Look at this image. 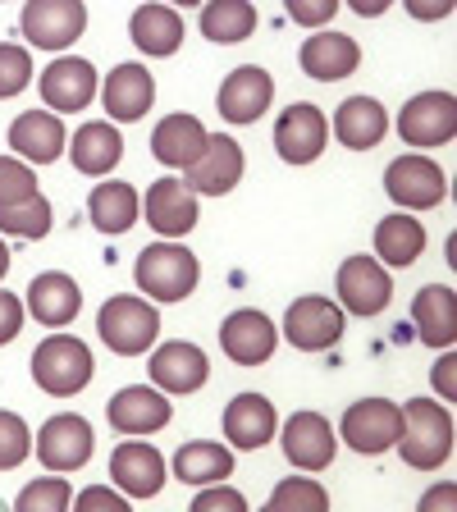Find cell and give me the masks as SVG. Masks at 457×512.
I'll use <instances>...</instances> for the list:
<instances>
[{"mask_svg": "<svg viewBox=\"0 0 457 512\" xmlns=\"http://www.w3.org/2000/svg\"><path fill=\"white\" fill-rule=\"evenodd\" d=\"M147 375L156 384L160 394H197L206 380H211V362H206V352L188 339H170L165 348L151 352L147 362Z\"/></svg>", "mask_w": 457, "mask_h": 512, "instance_id": "cell-13", "label": "cell"}, {"mask_svg": "<svg viewBox=\"0 0 457 512\" xmlns=\"http://www.w3.org/2000/svg\"><path fill=\"white\" fill-rule=\"evenodd\" d=\"M375 252L384 266H412L416 256L426 252V224L412 215H384L375 224Z\"/></svg>", "mask_w": 457, "mask_h": 512, "instance_id": "cell-34", "label": "cell"}, {"mask_svg": "<svg viewBox=\"0 0 457 512\" xmlns=\"http://www.w3.org/2000/svg\"><path fill=\"white\" fill-rule=\"evenodd\" d=\"M279 334L298 352H325V348H334L343 334V311H339V302L311 293V298H298L284 311V330Z\"/></svg>", "mask_w": 457, "mask_h": 512, "instance_id": "cell-12", "label": "cell"}, {"mask_svg": "<svg viewBox=\"0 0 457 512\" xmlns=\"http://www.w3.org/2000/svg\"><path fill=\"white\" fill-rule=\"evenodd\" d=\"M32 83V55L19 42H0V101L19 96Z\"/></svg>", "mask_w": 457, "mask_h": 512, "instance_id": "cell-39", "label": "cell"}, {"mask_svg": "<svg viewBox=\"0 0 457 512\" xmlns=\"http://www.w3.org/2000/svg\"><path fill=\"white\" fill-rule=\"evenodd\" d=\"M133 46H138L142 55H174L183 46V19L179 10H170V5H138L133 10Z\"/></svg>", "mask_w": 457, "mask_h": 512, "instance_id": "cell-32", "label": "cell"}, {"mask_svg": "<svg viewBox=\"0 0 457 512\" xmlns=\"http://www.w3.org/2000/svg\"><path fill=\"white\" fill-rule=\"evenodd\" d=\"M412 320H416L421 343L448 348L457 339V293L448 284H426L412 302Z\"/></svg>", "mask_w": 457, "mask_h": 512, "instance_id": "cell-29", "label": "cell"}, {"mask_svg": "<svg viewBox=\"0 0 457 512\" xmlns=\"http://www.w3.org/2000/svg\"><path fill=\"white\" fill-rule=\"evenodd\" d=\"M430 380H435V394L444 398V403H457V352H444V357H439Z\"/></svg>", "mask_w": 457, "mask_h": 512, "instance_id": "cell-47", "label": "cell"}, {"mask_svg": "<svg viewBox=\"0 0 457 512\" xmlns=\"http://www.w3.org/2000/svg\"><path fill=\"white\" fill-rule=\"evenodd\" d=\"M330 142V124H325V110L311 106V101H298L288 106L275 124V151L288 165H311V160L325 151Z\"/></svg>", "mask_w": 457, "mask_h": 512, "instance_id": "cell-14", "label": "cell"}, {"mask_svg": "<svg viewBox=\"0 0 457 512\" xmlns=\"http://www.w3.org/2000/svg\"><path fill=\"white\" fill-rule=\"evenodd\" d=\"M19 23L32 46L64 51V46H74L83 37L87 10H83V0H32V5H23Z\"/></svg>", "mask_w": 457, "mask_h": 512, "instance_id": "cell-8", "label": "cell"}, {"mask_svg": "<svg viewBox=\"0 0 457 512\" xmlns=\"http://www.w3.org/2000/svg\"><path fill=\"white\" fill-rule=\"evenodd\" d=\"M28 197H37V174L19 156H0V206L28 202Z\"/></svg>", "mask_w": 457, "mask_h": 512, "instance_id": "cell-41", "label": "cell"}, {"mask_svg": "<svg viewBox=\"0 0 457 512\" xmlns=\"http://www.w3.org/2000/svg\"><path fill=\"white\" fill-rule=\"evenodd\" d=\"M5 270H10V247L0 243V279H5Z\"/></svg>", "mask_w": 457, "mask_h": 512, "instance_id": "cell-50", "label": "cell"}, {"mask_svg": "<svg viewBox=\"0 0 457 512\" xmlns=\"http://www.w3.org/2000/svg\"><path fill=\"white\" fill-rule=\"evenodd\" d=\"M69 508H74V512H133L124 494L110 490V485H87V490L78 494Z\"/></svg>", "mask_w": 457, "mask_h": 512, "instance_id": "cell-43", "label": "cell"}, {"mask_svg": "<svg viewBox=\"0 0 457 512\" xmlns=\"http://www.w3.org/2000/svg\"><path fill=\"white\" fill-rule=\"evenodd\" d=\"M69 503H74L69 480L46 471L42 480H28V485L19 490V499H14V512H69Z\"/></svg>", "mask_w": 457, "mask_h": 512, "instance_id": "cell-38", "label": "cell"}, {"mask_svg": "<svg viewBox=\"0 0 457 512\" xmlns=\"http://www.w3.org/2000/svg\"><path fill=\"white\" fill-rule=\"evenodd\" d=\"M302 69H307V78H316V83H339V78H348L357 64H362V46L352 42L348 32H316V37H307L298 51Z\"/></svg>", "mask_w": 457, "mask_h": 512, "instance_id": "cell-24", "label": "cell"}, {"mask_svg": "<svg viewBox=\"0 0 457 512\" xmlns=\"http://www.w3.org/2000/svg\"><path fill=\"white\" fill-rule=\"evenodd\" d=\"M407 14H412V19H448L453 5H448V0H407Z\"/></svg>", "mask_w": 457, "mask_h": 512, "instance_id": "cell-48", "label": "cell"}, {"mask_svg": "<svg viewBox=\"0 0 457 512\" xmlns=\"http://www.w3.org/2000/svg\"><path fill=\"white\" fill-rule=\"evenodd\" d=\"M206 151V128L197 115H165L151 133V156L174 170H192L197 156Z\"/></svg>", "mask_w": 457, "mask_h": 512, "instance_id": "cell-27", "label": "cell"}, {"mask_svg": "<svg viewBox=\"0 0 457 512\" xmlns=\"http://www.w3.org/2000/svg\"><path fill=\"white\" fill-rule=\"evenodd\" d=\"M10 147L19 151V160L51 165L55 156H64L69 133H64L60 115H51V110H23V115L10 124Z\"/></svg>", "mask_w": 457, "mask_h": 512, "instance_id": "cell-23", "label": "cell"}, {"mask_svg": "<svg viewBox=\"0 0 457 512\" xmlns=\"http://www.w3.org/2000/svg\"><path fill=\"white\" fill-rule=\"evenodd\" d=\"M133 275H138V288L147 293V298L183 302L192 288H197L202 270H197V256H192L183 243H151V247L138 252Z\"/></svg>", "mask_w": 457, "mask_h": 512, "instance_id": "cell-3", "label": "cell"}, {"mask_svg": "<svg viewBox=\"0 0 457 512\" xmlns=\"http://www.w3.org/2000/svg\"><path fill=\"white\" fill-rule=\"evenodd\" d=\"M170 471H174V480H183V485L206 490V485L229 480V471H234V453H229L224 444H211V439H188V444L174 453Z\"/></svg>", "mask_w": 457, "mask_h": 512, "instance_id": "cell-30", "label": "cell"}, {"mask_svg": "<svg viewBox=\"0 0 457 512\" xmlns=\"http://www.w3.org/2000/svg\"><path fill=\"white\" fill-rule=\"evenodd\" d=\"M398 453H403V462L416 471L444 467L448 453H453V416H448V407L435 403V398H412V403H403V439H398Z\"/></svg>", "mask_w": 457, "mask_h": 512, "instance_id": "cell-1", "label": "cell"}, {"mask_svg": "<svg viewBox=\"0 0 457 512\" xmlns=\"http://www.w3.org/2000/svg\"><path fill=\"white\" fill-rule=\"evenodd\" d=\"M37 87H42L46 106H51L55 115H74V110L92 106L96 69H92V60H83V55H60V60L46 64V74Z\"/></svg>", "mask_w": 457, "mask_h": 512, "instance_id": "cell-17", "label": "cell"}, {"mask_svg": "<svg viewBox=\"0 0 457 512\" xmlns=\"http://www.w3.org/2000/svg\"><path fill=\"white\" fill-rule=\"evenodd\" d=\"M384 192L407 211H435L448 197V179L430 156H398L384 170Z\"/></svg>", "mask_w": 457, "mask_h": 512, "instance_id": "cell-10", "label": "cell"}, {"mask_svg": "<svg viewBox=\"0 0 457 512\" xmlns=\"http://www.w3.org/2000/svg\"><path fill=\"white\" fill-rule=\"evenodd\" d=\"M124 156V138H119V128L106 124V119H92L83 124L69 138V160H74V170L83 174H110Z\"/></svg>", "mask_w": 457, "mask_h": 512, "instance_id": "cell-31", "label": "cell"}, {"mask_svg": "<svg viewBox=\"0 0 457 512\" xmlns=\"http://www.w3.org/2000/svg\"><path fill=\"white\" fill-rule=\"evenodd\" d=\"M275 403H270L266 394H238L229 398V407H224V439L238 448H261L275 439Z\"/></svg>", "mask_w": 457, "mask_h": 512, "instance_id": "cell-26", "label": "cell"}, {"mask_svg": "<svg viewBox=\"0 0 457 512\" xmlns=\"http://www.w3.org/2000/svg\"><path fill=\"white\" fill-rule=\"evenodd\" d=\"M416 512H457V485L453 480H435V485L421 494Z\"/></svg>", "mask_w": 457, "mask_h": 512, "instance_id": "cell-46", "label": "cell"}, {"mask_svg": "<svg viewBox=\"0 0 457 512\" xmlns=\"http://www.w3.org/2000/svg\"><path fill=\"white\" fill-rule=\"evenodd\" d=\"M0 234L23 238V243H37V238L51 234V202L42 192L28 197V202H14V206H0Z\"/></svg>", "mask_w": 457, "mask_h": 512, "instance_id": "cell-36", "label": "cell"}, {"mask_svg": "<svg viewBox=\"0 0 457 512\" xmlns=\"http://www.w3.org/2000/svg\"><path fill=\"white\" fill-rule=\"evenodd\" d=\"M87 215H92V224L101 234H128L138 224V192L119 179H106L87 197Z\"/></svg>", "mask_w": 457, "mask_h": 512, "instance_id": "cell-33", "label": "cell"}, {"mask_svg": "<svg viewBox=\"0 0 457 512\" xmlns=\"http://www.w3.org/2000/svg\"><path fill=\"white\" fill-rule=\"evenodd\" d=\"M334 284H339V311L348 316H380L394 298V279L375 256H348Z\"/></svg>", "mask_w": 457, "mask_h": 512, "instance_id": "cell-9", "label": "cell"}, {"mask_svg": "<svg viewBox=\"0 0 457 512\" xmlns=\"http://www.w3.org/2000/svg\"><path fill=\"white\" fill-rule=\"evenodd\" d=\"M339 14V0H288V19L302 28H320Z\"/></svg>", "mask_w": 457, "mask_h": 512, "instance_id": "cell-44", "label": "cell"}, {"mask_svg": "<svg viewBox=\"0 0 457 512\" xmlns=\"http://www.w3.org/2000/svg\"><path fill=\"white\" fill-rule=\"evenodd\" d=\"M92 448H96V430L87 426L78 412L51 416V421L37 430V439H32V453L42 458V467L51 471V476L78 471L87 458H92Z\"/></svg>", "mask_w": 457, "mask_h": 512, "instance_id": "cell-6", "label": "cell"}, {"mask_svg": "<svg viewBox=\"0 0 457 512\" xmlns=\"http://www.w3.org/2000/svg\"><path fill=\"white\" fill-rule=\"evenodd\" d=\"M339 453L334 426L320 412H298L284 421V458L302 471H325Z\"/></svg>", "mask_w": 457, "mask_h": 512, "instance_id": "cell-19", "label": "cell"}, {"mask_svg": "<svg viewBox=\"0 0 457 512\" xmlns=\"http://www.w3.org/2000/svg\"><path fill=\"white\" fill-rule=\"evenodd\" d=\"M92 375H96L92 348L83 339H74V334H51L32 352V380L55 398H74L78 389L92 384Z\"/></svg>", "mask_w": 457, "mask_h": 512, "instance_id": "cell-2", "label": "cell"}, {"mask_svg": "<svg viewBox=\"0 0 457 512\" xmlns=\"http://www.w3.org/2000/svg\"><path fill=\"white\" fill-rule=\"evenodd\" d=\"M275 101V78L261 69V64H238L234 74L220 83V96H215V106L229 124H252L261 119Z\"/></svg>", "mask_w": 457, "mask_h": 512, "instance_id": "cell-16", "label": "cell"}, {"mask_svg": "<svg viewBox=\"0 0 457 512\" xmlns=\"http://www.w3.org/2000/svg\"><path fill=\"white\" fill-rule=\"evenodd\" d=\"M220 348H224V357L238 362V366L270 362L275 348H279L275 320H270L266 311H256V307H238L234 316H224V325H220Z\"/></svg>", "mask_w": 457, "mask_h": 512, "instance_id": "cell-11", "label": "cell"}, {"mask_svg": "<svg viewBox=\"0 0 457 512\" xmlns=\"http://www.w3.org/2000/svg\"><path fill=\"white\" fill-rule=\"evenodd\" d=\"M256 28V5L247 0H215L202 10V37L215 46H234V42H247Z\"/></svg>", "mask_w": 457, "mask_h": 512, "instance_id": "cell-35", "label": "cell"}, {"mask_svg": "<svg viewBox=\"0 0 457 512\" xmlns=\"http://www.w3.org/2000/svg\"><path fill=\"white\" fill-rule=\"evenodd\" d=\"M389 133V115L375 96H348L339 110H334V138L348 151H371L384 142Z\"/></svg>", "mask_w": 457, "mask_h": 512, "instance_id": "cell-28", "label": "cell"}, {"mask_svg": "<svg viewBox=\"0 0 457 512\" xmlns=\"http://www.w3.org/2000/svg\"><path fill=\"white\" fill-rule=\"evenodd\" d=\"M261 512H266V508H261Z\"/></svg>", "mask_w": 457, "mask_h": 512, "instance_id": "cell-51", "label": "cell"}, {"mask_svg": "<svg viewBox=\"0 0 457 512\" xmlns=\"http://www.w3.org/2000/svg\"><path fill=\"white\" fill-rule=\"evenodd\" d=\"M142 211H147V224L160 234V243H174L188 229H197V197L188 192L183 179H156L147 188Z\"/></svg>", "mask_w": 457, "mask_h": 512, "instance_id": "cell-18", "label": "cell"}, {"mask_svg": "<svg viewBox=\"0 0 457 512\" xmlns=\"http://www.w3.org/2000/svg\"><path fill=\"white\" fill-rule=\"evenodd\" d=\"M96 334H101L106 348H115L119 357H138V352L156 348L160 316H156L151 302L119 293V298H110L106 307H101V316H96Z\"/></svg>", "mask_w": 457, "mask_h": 512, "instance_id": "cell-4", "label": "cell"}, {"mask_svg": "<svg viewBox=\"0 0 457 512\" xmlns=\"http://www.w3.org/2000/svg\"><path fill=\"white\" fill-rule=\"evenodd\" d=\"M110 480H115L119 494H128V499H151L165 485V458L151 444L128 439V444L115 448V458H110Z\"/></svg>", "mask_w": 457, "mask_h": 512, "instance_id": "cell-22", "label": "cell"}, {"mask_svg": "<svg viewBox=\"0 0 457 512\" xmlns=\"http://www.w3.org/2000/svg\"><path fill=\"white\" fill-rule=\"evenodd\" d=\"M266 512H330V494L311 476H288L275 485Z\"/></svg>", "mask_w": 457, "mask_h": 512, "instance_id": "cell-37", "label": "cell"}, {"mask_svg": "<svg viewBox=\"0 0 457 512\" xmlns=\"http://www.w3.org/2000/svg\"><path fill=\"white\" fill-rule=\"evenodd\" d=\"M398 133L407 147H444L457 138V96L453 92H421L398 110Z\"/></svg>", "mask_w": 457, "mask_h": 512, "instance_id": "cell-7", "label": "cell"}, {"mask_svg": "<svg viewBox=\"0 0 457 512\" xmlns=\"http://www.w3.org/2000/svg\"><path fill=\"white\" fill-rule=\"evenodd\" d=\"M23 316H28V311H23L19 293H5V288H0V343H10L14 334L23 330Z\"/></svg>", "mask_w": 457, "mask_h": 512, "instance_id": "cell-45", "label": "cell"}, {"mask_svg": "<svg viewBox=\"0 0 457 512\" xmlns=\"http://www.w3.org/2000/svg\"><path fill=\"white\" fill-rule=\"evenodd\" d=\"M188 512H252L243 499V490H229V485H206Z\"/></svg>", "mask_w": 457, "mask_h": 512, "instance_id": "cell-42", "label": "cell"}, {"mask_svg": "<svg viewBox=\"0 0 457 512\" xmlns=\"http://www.w3.org/2000/svg\"><path fill=\"white\" fill-rule=\"evenodd\" d=\"M243 147H238L229 133H206V151L197 156V165L188 170V192L197 197H224V192H234L238 179H243Z\"/></svg>", "mask_w": 457, "mask_h": 512, "instance_id": "cell-15", "label": "cell"}, {"mask_svg": "<svg viewBox=\"0 0 457 512\" xmlns=\"http://www.w3.org/2000/svg\"><path fill=\"white\" fill-rule=\"evenodd\" d=\"M343 444L352 453H384V448H398L403 439V407L389 403V398H362L343 412V426H339Z\"/></svg>", "mask_w": 457, "mask_h": 512, "instance_id": "cell-5", "label": "cell"}, {"mask_svg": "<svg viewBox=\"0 0 457 512\" xmlns=\"http://www.w3.org/2000/svg\"><path fill=\"white\" fill-rule=\"evenodd\" d=\"M151 101H156V83H151V74L142 64H115L110 78L101 83V106H106V115L115 124L142 119L151 110Z\"/></svg>", "mask_w": 457, "mask_h": 512, "instance_id": "cell-21", "label": "cell"}, {"mask_svg": "<svg viewBox=\"0 0 457 512\" xmlns=\"http://www.w3.org/2000/svg\"><path fill=\"white\" fill-rule=\"evenodd\" d=\"M352 10L362 14V19H375V14H380L384 5H380V0H357V5H352Z\"/></svg>", "mask_w": 457, "mask_h": 512, "instance_id": "cell-49", "label": "cell"}, {"mask_svg": "<svg viewBox=\"0 0 457 512\" xmlns=\"http://www.w3.org/2000/svg\"><path fill=\"white\" fill-rule=\"evenodd\" d=\"M28 311L42 320L46 330H60L69 320L83 311V293H78L74 275H64V270H46L28 284Z\"/></svg>", "mask_w": 457, "mask_h": 512, "instance_id": "cell-25", "label": "cell"}, {"mask_svg": "<svg viewBox=\"0 0 457 512\" xmlns=\"http://www.w3.org/2000/svg\"><path fill=\"white\" fill-rule=\"evenodd\" d=\"M28 453H32L28 421H23V416H14V412H0V471L19 467Z\"/></svg>", "mask_w": 457, "mask_h": 512, "instance_id": "cell-40", "label": "cell"}, {"mask_svg": "<svg viewBox=\"0 0 457 512\" xmlns=\"http://www.w3.org/2000/svg\"><path fill=\"white\" fill-rule=\"evenodd\" d=\"M170 416H174L170 398L160 394V389H147V384H128V389H119V394L110 398V426L128 439L170 426Z\"/></svg>", "mask_w": 457, "mask_h": 512, "instance_id": "cell-20", "label": "cell"}]
</instances>
